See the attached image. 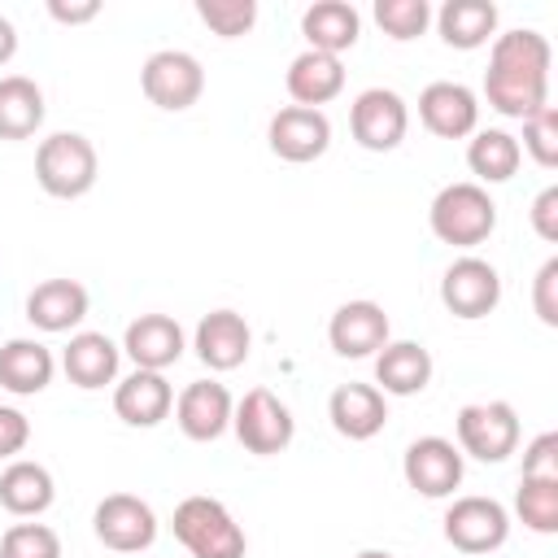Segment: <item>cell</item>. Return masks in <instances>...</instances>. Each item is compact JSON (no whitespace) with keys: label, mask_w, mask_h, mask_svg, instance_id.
I'll return each mask as SVG.
<instances>
[{"label":"cell","mask_w":558,"mask_h":558,"mask_svg":"<svg viewBox=\"0 0 558 558\" xmlns=\"http://www.w3.org/2000/svg\"><path fill=\"white\" fill-rule=\"evenodd\" d=\"M549 39L532 26L506 31L488 48V70H484V100L501 118H532L536 109L549 105Z\"/></svg>","instance_id":"6da1fadb"},{"label":"cell","mask_w":558,"mask_h":558,"mask_svg":"<svg viewBox=\"0 0 558 558\" xmlns=\"http://www.w3.org/2000/svg\"><path fill=\"white\" fill-rule=\"evenodd\" d=\"M427 227L449 248H475L497 231V201L471 179L445 183L427 205Z\"/></svg>","instance_id":"7a4b0ae2"},{"label":"cell","mask_w":558,"mask_h":558,"mask_svg":"<svg viewBox=\"0 0 558 558\" xmlns=\"http://www.w3.org/2000/svg\"><path fill=\"white\" fill-rule=\"evenodd\" d=\"M174 541L192 554V558H244L248 549V536L244 527L235 523V514L209 497V493H192L174 506Z\"/></svg>","instance_id":"3957f363"},{"label":"cell","mask_w":558,"mask_h":558,"mask_svg":"<svg viewBox=\"0 0 558 558\" xmlns=\"http://www.w3.org/2000/svg\"><path fill=\"white\" fill-rule=\"evenodd\" d=\"M100 157L96 144L78 131H52L35 148V183L57 201H78L96 187Z\"/></svg>","instance_id":"277c9868"},{"label":"cell","mask_w":558,"mask_h":558,"mask_svg":"<svg viewBox=\"0 0 558 558\" xmlns=\"http://www.w3.org/2000/svg\"><path fill=\"white\" fill-rule=\"evenodd\" d=\"M462 458L475 462H506L519 449V414L510 401H471L453 418Z\"/></svg>","instance_id":"5b68a950"},{"label":"cell","mask_w":558,"mask_h":558,"mask_svg":"<svg viewBox=\"0 0 558 558\" xmlns=\"http://www.w3.org/2000/svg\"><path fill=\"white\" fill-rule=\"evenodd\" d=\"M231 432H235V440H240L248 453L275 458V453H283V449L292 445L296 418H292V410H288L270 388H248V392L235 401V410H231Z\"/></svg>","instance_id":"8992f818"},{"label":"cell","mask_w":558,"mask_h":558,"mask_svg":"<svg viewBox=\"0 0 558 558\" xmlns=\"http://www.w3.org/2000/svg\"><path fill=\"white\" fill-rule=\"evenodd\" d=\"M440 532L458 554H493L510 541V510L497 497L466 493V497L449 501V510L440 519Z\"/></svg>","instance_id":"52a82bcc"},{"label":"cell","mask_w":558,"mask_h":558,"mask_svg":"<svg viewBox=\"0 0 558 558\" xmlns=\"http://www.w3.org/2000/svg\"><path fill=\"white\" fill-rule=\"evenodd\" d=\"M440 305L453 318H462V323L488 318L501 305V275H497V266L475 257V253L453 257L445 266V275H440Z\"/></svg>","instance_id":"ba28073f"},{"label":"cell","mask_w":558,"mask_h":558,"mask_svg":"<svg viewBox=\"0 0 558 558\" xmlns=\"http://www.w3.org/2000/svg\"><path fill=\"white\" fill-rule=\"evenodd\" d=\"M140 87H144L148 105H157V109H166V113H183V109H192V105L201 100V92H205V70H201V61H196L192 52H183V48H157V52L144 61V70H140Z\"/></svg>","instance_id":"9c48e42d"},{"label":"cell","mask_w":558,"mask_h":558,"mask_svg":"<svg viewBox=\"0 0 558 558\" xmlns=\"http://www.w3.org/2000/svg\"><path fill=\"white\" fill-rule=\"evenodd\" d=\"M462 471H466L462 449H458L453 440H445V436H418V440H410L405 453H401V475H405V484H410L418 497H427V501L453 497L458 484H462Z\"/></svg>","instance_id":"30bf717a"},{"label":"cell","mask_w":558,"mask_h":558,"mask_svg":"<svg viewBox=\"0 0 558 558\" xmlns=\"http://www.w3.org/2000/svg\"><path fill=\"white\" fill-rule=\"evenodd\" d=\"M92 532L113 554H144L157 541V514L135 493H109L92 510Z\"/></svg>","instance_id":"8fae6325"},{"label":"cell","mask_w":558,"mask_h":558,"mask_svg":"<svg viewBox=\"0 0 558 558\" xmlns=\"http://www.w3.org/2000/svg\"><path fill=\"white\" fill-rule=\"evenodd\" d=\"M349 131L366 153H392L410 131V109L392 87H366L349 105Z\"/></svg>","instance_id":"7c38bea8"},{"label":"cell","mask_w":558,"mask_h":558,"mask_svg":"<svg viewBox=\"0 0 558 558\" xmlns=\"http://www.w3.org/2000/svg\"><path fill=\"white\" fill-rule=\"evenodd\" d=\"M418 122L436 140H471L480 131V96L466 83L436 78L418 92Z\"/></svg>","instance_id":"4fadbf2b"},{"label":"cell","mask_w":558,"mask_h":558,"mask_svg":"<svg viewBox=\"0 0 558 558\" xmlns=\"http://www.w3.org/2000/svg\"><path fill=\"white\" fill-rule=\"evenodd\" d=\"M266 144L279 161L305 166L318 161L331 148V118L323 109H301V105H283L270 126H266Z\"/></svg>","instance_id":"5bb4252c"},{"label":"cell","mask_w":558,"mask_h":558,"mask_svg":"<svg viewBox=\"0 0 558 558\" xmlns=\"http://www.w3.org/2000/svg\"><path fill=\"white\" fill-rule=\"evenodd\" d=\"M392 340V323L384 314L379 301H344L336 305L331 323H327V344L340 353V357H375L384 344Z\"/></svg>","instance_id":"9a60e30c"},{"label":"cell","mask_w":558,"mask_h":558,"mask_svg":"<svg viewBox=\"0 0 558 558\" xmlns=\"http://www.w3.org/2000/svg\"><path fill=\"white\" fill-rule=\"evenodd\" d=\"M231 410H235V401H231L227 384H218V379H192V384L174 397V423H179V432H183L187 440H196V445L218 440V436L231 427Z\"/></svg>","instance_id":"2e32d148"},{"label":"cell","mask_w":558,"mask_h":558,"mask_svg":"<svg viewBox=\"0 0 558 558\" xmlns=\"http://www.w3.org/2000/svg\"><path fill=\"white\" fill-rule=\"evenodd\" d=\"M187 349V336L179 327V318L170 314H140L126 323L122 331V353L135 362V371H161L174 366Z\"/></svg>","instance_id":"e0dca14e"},{"label":"cell","mask_w":558,"mask_h":558,"mask_svg":"<svg viewBox=\"0 0 558 558\" xmlns=\"http://www.w3.org/2000/svg\"><path fill=\"white\" fill-rule=\"evenodd\" d=\"M192 349H196V357L209 366V371H235V366H244L248 362V353H253V331H248V323H244V314H235V310H209L201 323H196V331H192Z\"/></svg>","instance_id":"ac0fdd59"},{"label":"cell","mask_w":558,"mask_h":558,"mask_svg":"<svg viewBox=\"0 0 558 558\" xmlns=\"http://www.w3.org/2000/svg\"><path fill=\"white\" fill-rule=\"evenodd\" d=\"M87 305H92V296L78 279H44L26 292V323L35 331L61 336V331H74L87 318Z\"/></svg>","instance_id":"d6986e66"},{"label":"cell","mask_w":558,"mask_h":558,"mask_svg":"<svg viewBox=\"0 0 558 558\" xmlns=\"http://www.w3.org/2000/svg\"><path fill=\"white\" fill-rule=\"evenodd\" d=\"M118 366H122V344H113L105 331H74L70 344L61 349V371L83 392L118 384Z\"/></svg>","instance_id":"ffe728a7"},{"label":"cell","mask_w":558,"mask_h":558,"mask_svg":"<svg viewBox=\"0 0 558 558\" xmlns=\"http://www.w3.org/2000/svg\"><path fill=\"white\" fill-rule=\"evenodd\" d=\"M174 410V388L161 371H131L113 384V414L126 427H157Z\"/></svg>","instance_id":"44dd1931"},{"label":"cell","mask_w":558,"mask_h":558,"mask_svg":"<svg viewBox=\"0 0 558 558\" xmlns=\"http://www.w3.org/2000/svg\"><path fill=\"white\" fill-rule=\"evenodd\" d=\"M327 418L344 440H371L388 423V397L375 384H340L327 397Z\"/></svg>","instance_id":"7402d4cb"},{"label":"cell","mask_w":558,"mask_h":558,"mask_svg":"<svg viewBox=\"0 0 558 558\" xmlns=\"http://www.w3.org/2000/svg\"><path fill=\"white\" fill-rule=\"evenodd\" d=\"M432 353L418 340H388L375 353V388L384 397H418L432 384Z\"/></svg>","instance_id":"603a6c76"},{"label":"cell","mask_w":558,"mask_h":558,"mask_svg":"<svg viewBox=\"0 0 558 558\" xmlns=\"http://www.w3.org/2000/svg\"><path fill=\"white\" fill-rule=\"evenodd\" d=\"M57 375V357L44 340L31 336H13L0 344V388L13 397H35L52 384Z\"/></svg>","instance_id":"cb8c5ba5"},{"label":"cell","mask_w":558,"mask_h":558,"mask_svg":"<svg viewBox=\"0 0 558 558\" xmlns=\"http://www.w3.org/2000/svg\"><path fill=\"white\" fill-rule=\"evenodd\" d=\"M283 87H288V96H292L301 109H323L327 100H336V96L344 92V65H340V57H331V52L305 48V52H296V57L288 61Z\"/></svg>","instance_id":"d4e9b609"},{"label":"cell","mask_w":558,"mask_h":558,"mask_svg":"<svg viewBox=\"0 0 558 558\" xmlns=\"http://www.w3.org/2000/svg\"><path fill=\"white\" fill-rule=\"evenodd\" d=\"M57 501V480L44 462L35 458H13L0 471V506L13 519H39Z\"/></svg>","instance_id":"484cf974"},{"label":"cell","mask_w":558,"mask_h":558,"mask_svg":"<svg viewBox=\"0 0 558 558\" xmlns=\"http://www.w3.org/2000/svg\"><path fill=\"white\" fill-rule=\"evenodd\" d=\"M301 35H305V48L314 52H349L362 35V13L349 4V0H314L305 13H301Z\"/></svg>","instance_id":"4316f807"},{"label":"cell","mask_w":558,"mask_h":558,"mask_svg":"<svg viewBox=\"0 0 558 558\" xmlns=\"http://www.w3.org/2000/svg\"><path fill=\"white\" fill-rule=\"evenodd\" d=\"M440 39L458 52H475L488 39H497V4L493 0H445L432 13Z\"/></svg>","instance_id":"83f0119b"},{"label":"cell","mask_w":558,"mask_h":558,"mask_svg":"<svg viewBox=\"0 0 558 558\" xmlns=\"http://www.w3.org/2000/svg\"><path fill=\"white\" fill-rule=\"evenodd\" d=\"M44 87L26 74L0 78V140H31L44 126Z\"/></svg>","instance_id":"f1b7e54d"},{"label":"cell","mask_w":558,"mask_h":558,"mask_svg":"<svg viewBox=\"0 0 558 558\" xmlns=\"http://www.w3.org/2000/svg\"><path fill=\"white\" fill-rule=\"evenodd\" d=\"M519 161H523L519 135H510V131H501V126H484V131H475V135L466 140V166H471V174H475L471 183H480V187L514 179Z\"/></svg>","instance_id":"f546056e"},{"label":"cell","mask_w":558,"mask_h":558,"mask_svg":"<svg viewBox=\"0 0 558 558\" xmlns=\"http://www.w3.org/2000/svg\"><path fill=\"white\" fill-rule=\"evenodd\" d=\"M514 514H519V523L527 532L554 536L558 532V480H527V475H519Z\"/></svg>","instance_id":"4dcf8cb0"},{"label":"cell","mask_w":558,"mask_h":558,"mask_svg":"<svg viewBox=\"0 0 558 558\" xmlns=\"http://www.w3.org/2000/svg\"><path fill=\"white\" fill-rule=\"evenodd\" d=\"M375 22H379V31L388 35V39H397V44H410V39H418L427 26H432V4L427 0H375Z\"/></svg>","instance_id":"1f68e13d"},{"label":"cell","mask_w":558,"mask_h":558,"mask_svg":"<svg viewBox=\"0 0 558 558\" xmlns=\"http://www.w3.org/2000/svg\"><path fill=\"white\" fill-rule=\"evenodd\" d=\"M196 17L218 39H240L257 22V0H196Z\"/></svg>","instance_id":"d6a6232c"},{"label":"cell","mask_w":558,"mask_h":558,"mask_svg":"<svg viewBox=\"0 0 558 558\" xmlns=\"http://www.w3.org/2000/svg\"><path fill=\"white\" fill-rule=\"evenodd\" d=\"M519 153H527L541 170H554L558 166V109L554 105H545L532 118H523V144H519Z\"/></svg>","instance_id":"836d02e7"},{"label":"cell","mask_w":558,"mask_h":558,"mask_svg":"<svg viewBox=\"0 0 558 558\" xmlns=\"http://www.w3.org/2000/svg\"><path fill=\"white\" fill-rule=\"evenodd\" d=\"M0 558H61V536L48 523H13L0 536Z\"/></svg>","instance_id":"e575fe53"},{"label":"cell","mask_w":558,"mask_h":558,"mask_svg":"<svg viewBox=\"0 0 558 558\" xmlns=\"http://www.w3.org/2000/svg\"><path fill=\"white\" fill-rule=\"evenodd\" d=\"M532 310L545 327H558V257H545L532 279Z\"/></svg>","instance_id":"d590c367"},{"label":"cell","mask_w":558,"mask_h":558,"mask_svg":"<svg viewBox=\"0 0 558 558\" xmlns=\"http://www.w3.org/2000/svg\"><path fill=\"white\" fill-rule=\"evenodd\" d=\"M523 475L527 480H558V432H541L523 449Z\"/></svg>","instance_id":"8d00e7d4"},{"label":"cell","mask_w":558,"mask_h":558,"mask_svg":"<svg viewBox=\"0 0 558 558\" xmlns=\"http://www.w3.org/2000/svg\"><path fill=\"white\" fill-rule=\"evenodd\" d=\"M527 218H532V231H536L545 244H558V183H549V187L536 192Z\"/></svg>","instance_id":"74e56055"},{"label":"cell","mask_w":558,"mask_h":558,"mask_svg":"<svg viewBox=\"0 0 558 558\" xmlns=\"http://www.w3.org/2000/svg\"><path fill=\"white\" fill-rule=\"evenodd\" d=\"M31 440V418L17 405H0V458H17Z\"/></svg>","instance_id":"f35d334b"},{"label":"cell","mask_w":558,"mask_h":558,"mask_svg":"<svg viewBox=\"0 0 558 558\" xmlns=\"http://www.w3.org/2000/svg\"><path fill=\"white\" fill-rule=\"evenodd\" d=\"M48 17L61 26H83L100 17V0H48Z\"/></svg>","instance_id":"ab89813d"},{"label":"cell","mask_w":558,"mask_h":558,"mask_svg":"<svg viewBox=\"0 0 558 558\" xmlns=\"http://www.w3.org/2000/svg\"><path fill=\"white\" fill-rule=\"evenodd\" d=\"M17 57V26L0 13V65H9Z\"/></svg>","instance_id":"60d3db41"},{"label":"cell","mask_w":558,"mask_h":558,"mask_svg":"<svg viewBox=\"0 0 558 558\" xmlns=\"http://www.w3.org/2000/svg\"><path fill=\"white\" fill-rule=\"evenodd\" d=\"M353 558H392L388 549H362V554H353Z\"/></svg>","instance_id":"b9f144b4"}]
</instances>
